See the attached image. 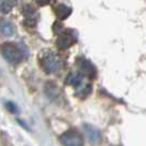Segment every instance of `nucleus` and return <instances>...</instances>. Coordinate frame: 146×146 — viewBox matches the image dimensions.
<instances>
[{"mask_svg": "<svg viewBox=\"0 0 146 146\" xmlns=\"http://www.w3.org/2000/svg\"><path fill=\"white\" fill-rule=\"evenodd\" d=\"M25 47L22 50L19 45L15 43H5L1 47L2 57L11 64H18L21 62L23 56L25 55Z\"/></svg>", "mask_w": 146, "mask_h": 146, "instance_id": "nucleus-2", "label": "nucleus"}, {"mask_svg": "<svg viewBox=\"0 0 146 146\" xmlns=\"http://www.w3.org/2000/svg\"><path fill=\"white\" fill-rule=\"evenodd\" d=\"M40 65L46 74H55L63 68L64 62L57 53L45 51L40 56Z\"/></svg>", "mask_w": 146, "mask_h": 146, "instance_id": "nucleus-1", "label": "nucleus"}, {"mask_svg": "<svg viewBox=\"0 0 146 146\" xmlns=\"http://www.w3.org/2000/svg\"><path fill=\"white\" fill-rule=\"evenodd\" d=\"M7 108H8V110H9L10 112H12V113H17V112H18L17 106H15L13 102H11V101H8L7 102Z\"/></svg>", "mask_w": 146, "mask_h": 146, "instance_id": "nucleus-12", "label": "nucleus"}, {"mask_svg": "<svg viewBox=\"0 0 146 146\" xmlns=\"http://www.w3.org/2000/svg\"><path fill=\"white\" fill-rule=\"evenodd\" d=\"M77 64L80 68L81 73L87 75L90 78H96L97 76V69H96L95 65L89 60V59L85 58V57H78L77 58Z\"/></svg>", "mask_w": 146, "mask_h": 146, "instance_id": "nucleus-5", "label": "nucleus"}, {"mask_svg": "<svg viewBox=\"0 0 146 146\" xmlns=\"http://www.w3.org/2000/svg\"><path fill=\"white\" fill-rule=\"evenodd\" d=\"M50 1H51V0H36V2L40 6H45V5L50 3Z\"/></svg>", "mask_w": 146, "mask_h": 146, "instance_id": "nucleus-13", "label": "nucleus"}, {"mask_svg": "<svg viewBox=\"0 0 146 146\" xmlns=\"http://www.w3.org/2000/svg\"><path fill=\"white\" fill-rule=\"evenodd\" d=\"M84 130H85V133L87 135L88 139L94 143V144H97L101 141V132L99 131L97 127H95L94 125L91 124H85L84 125Z\"/></svg>", "mask_w": 146, "mask_h": 146, "instance_id": "nucleus-6", "label": "nucleus"}, {"mask_svg": "<svg viewBox=\"0 0 146 146\" xmlns=\"http://www.w3.org/2000/svg\"><path fill=\"white\" fill-rule=\"evenodd\" d=\"M82 84H84L82 73H77V72L69 73L67 75V77H66L65 79V85H67V86H73V87H75V89L77 87H79Z\"/></svg>", "mask_w": 146, "mask_h": 146, "instance_id": "nucleus-7", "label": "nucleus"}, {"mask_svg": "<svg viewBox=\"0 0 146 146\" xmlns=\"http://www.w3.org/2000/svg\"><path fill=\"white\" fill-rule=\"evenodd\" d=\"M53 10L55 12L56 17L60 19V20H65L67 19L70 13H72V8H69L68 6H66L65 3H58L56 6L53 7Z\"/></svg>", "mask_w": 146, "mask_h": 146, "instance_id": "nucleus-8", "label": "nucleus"}, {"mask_svg": "<svg viewBox=\"0 0 146 146\" xmlns=\"http://www.w3.org/2000/svg\"><path fill=\"white\" fill-rule=\"evenodd\" d=\"M91 90H92L91 85L84 82L79 87L76 88V96L79 97V98H86V97H88L91 94Z\"/></svg>", "mask_w": 146, "mask_h": 146, "instance_id": "nucleus-10", "label": "nucleus"}, {"mask_svg": "<svg viewBox=\"0 0 146 146\" xmlns=\"http://www.w3.org/2000/svg\"><path fill=\"white\" fill-rule=\"evenodd\" d=\"M60 143L64 145H82L84 144V139L81 137V135L75 130H68L64 132L60 135Z\"/></svg>", "mask_w": 146, "mask_h": 146, "instance_id": "nucleus-4", "label": "nucleus"}, {"mask_svg": "<svg viewBox=\"0 0 146 146\" xmlns=\"http://www.w3.org/2000/svg\"><path fill=\"white\" fill-rule=\"evenodd\" d=\"M1 32H2V34L5 36H13L15 32V25L10 21H5L3 20V21L1 22Z\"/></svg>", "mask_w": 146, "mask_h": 146, "instance_id": "nucleus-9", "label": "nucleus"}, {"mask_svg": "<svg viewBox=\"0 0 146 146\" xmlns=\"http://www.w3.org/2000/svg\"><path fill=\"white\" fill-rule=\"evenodd\" d=\"M78 34L75 30H65L57 38L56 45L59 50H67L77 42Z\"/></svg>", "mask_w": 146, "mask_h": 146, "instance_id": "nucleus-3", "label": "nucleus"}, {"mask_svg": "<svg viewBox=\"0 0 146 146\" xmlns=\"http://www.w3.org/2000/svg\"><path fill=\"white\" fill-rule=\"evenodd\" d=\"M17 0H1V12L6 15L12 10V8L17 5Z\"/></svg>", "mask_w": 146, "mask_h": 146, "instance_id": "nucleus-11", "label": "nucleus"}]
</instances>
